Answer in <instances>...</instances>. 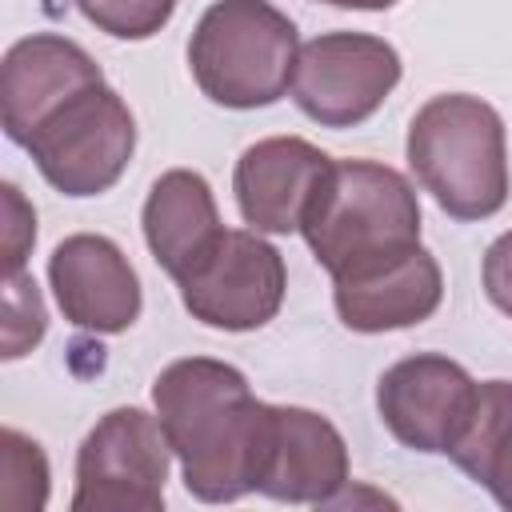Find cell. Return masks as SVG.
Segmentation results:
<instances>
[{
    "label": "cell",
    "instance_id": "obj_1",
    "mask_svg": "<svg viewBox=\"0 0 512 512\" xmlns=\"http://www.w3.org/2000/svg\"><path fill=\"white\" fill-rule=\"evenodd\" d=\"M152 400L172 456H180L184 488L196 500L220 504L260 492L276 404L256 400L240 368L208 356L176 360L156 376Z\"/></svg>",
    "mask_w": 512,
    "mask_h": 512
},
{
    "label": "cell",
    "instance_id": "obj_2",
    "mask_svg": "<svg viewBox=\"0 0 512 512\" xmlns=\"http://www.w3.org/2000/svg\"><path fill=\"white\" fill-rule=\"evenodd\" d=\"M328 276L360 272L420 244V200L412 184L376 160H332L300 224Z\"/></svg>",
    "mask_w": 512,
    "mask_h": 512
},
{
    "label": "cell",
    "instance_id": "obj_3",
    "mask_svg": "<svg viewBox=\"0 0 512 512\" xmlns=\"http://www.w3.org/2000/svg\"><path fill=\"white\" fill-rule=\"evenodd\" d=\"M408 164L456 220H488L508 200L504 120L480 96H432L408 124Z\"/></svg>",
    "mask_w": 512,
    "mask_h": 512
},
{
    "label": "cell",
    "instance_id": "obj_4",
    "mask_svg": "<svg viewBox=\"0 0 512 512\" xmlns=\"http://www.w3.org/2000/svg\"><path fill=\"white\" fill-rule=\"evenodd\" d=\"M296 56V24L268 0H216L188 40L200 92L224 108L276 104L292 88Z\"/></svg>",
    "mask_w": 512,
    "mask_h": 512
},
{
    "label": "cell",
    "instance_id": "obj_5",
    "mask_svg": "<svg viewBox=\"0 0 512 512\" xmlns=\"http://www.w3.org/2000/svg\"><path fill=\"white\" fill-rule=\"evenodd\" d=\"M24 148L56 192L100 196L124 176L132 160L136 120L108 84H96L56 108L24 140Z\"/></svg>",
    "mask_w": 512,
    "mask_h": 512
},
{
    "label": "cell",
    "instance_id": "obj_6",
    "mask_svg": "<svg viewBox=\"0 0 512 512\" xmlns=\"http://www.w3.org/2000/svg\"><path fill=\"white\" fill-rule=\"evenodd\" d=\"M172 444L160 416L112 408L76 452L72 512H156L164 504Z\"/></svg>",
    "mask_w": 512,
    "mask_h": 512
},
{
    "label": "cell",
    "instance_id": "obj_7",
    "mask_svg": "<svg viewBox=\"0 0 512 512\" xmlns=\"http://www.w3.org/2000/svg\"><path fill=\"white\" fill-rule=\"evenodd\" d=\"M400 80V56L388 40L368 32H324L296 56L292 100L324 128H352L368 120Z\"/></svg>",
    "mask_w": 512,
    "mask_h": 512
},
{
    "label": "cell",
    "instance_id": "obj_8",
    "mask_svg": "<svg viewBox=\"0 0 512 512\" xmlns=\"http://www.w3.org/2000/svg\"><path fill=\"white\" fill-rule=\"evenodd\" d=\"M284 260L280 252L248 228H224L216 248L180 280L184 308L224 332L264 328L284 304Z\"/></svg>",
    "mask_w": 512,
    "mask_h": 512
},
{
    "label": "cell",
    "instance_id": "obj_9",
    "mask_svg": "<svg viewBox=\"0 0 512 512\" xmlns=\"http://www.w3.org/2000/svg\"><path fill=\"white\" fill-rule=\"evenodd\" d=\"M476 404V380L440 352L396 360L376 384L384 428L412 452H448Z\"/></svg>",
    "mask_w": 512,
    "mask_h": 512
},
{
    "label": "cell",
    "instance_id": "obj_10",
    "mask_svg": "<svg viewBox=\"0 0 512 512\" xmlns=\"http://www.w3.org/2000/svg\"><path fill=\"white\" fill-rule=\"evenodd\" d=\"M104 84L100 64L68 36L36 32L8 48L0 64V120L4 132L24 144L56 108L72 96Z\"/></svg>",
    "mask_w": 512,
    "mask_h": 512
},
{
    "label": "cell",
    "instance_id": "obj_11",
    "mask_svg": "<svg viewBox=\"0 0 512 512\" xmlns=\"http://www.w3.org/2000/svg\"><path fill=\"white\" fill-rule=\"evenodd\" d=\"M48 280L64 320L84 332H124L140 316V280L120 244L76 232L48 256Z\"/></svg>",
    "mask_w": 512,
    "mask_h": 512
},
{
    "label": "cell",
    "instance_id": "obj_12",
    "mask_svg": "<svg viewBox=\"0 0 512 512\" xmlns=\"http://www.w3.org/2000/svg\"><path fill=\"white\" fill-rule=\"evenodd\" d=\"M332 156H324L316 144L300 136H268L244 148L236 160V204L244 224L256 232H300L304 212L328 172Z\"/></svg>",
    "mask_w": 512,
    "mask_h": 512
},
{
    "label": "cell",
    "instance_id": "obj_13",
    "mask_svg": "<svg viewBox=\"0 0 512 512\" xmlns=\"http://www.w3.org/2000/svg\"><path fill=\"white\" fill-rule=\"evenodd\" d=\"M440 296H444L440 264L420 244L332 280L336 316L352 332L412 328L440 308Z\"/></svg>",
    "mask_w": 512,
    "mask_h": 512
},
{
    "label": "cell",
    "instance_id": "obj_14",
    "mask_svg": "<svg viewBox=\"0 0 512 512\" xmlns=\"http://www.w3.org/2000/svg\"><path fill=\"white\" fill-rule=\"evenodd\" d=\"M348 484V448L332 420L312 408H280L260 492L288 504H332Z\"/></svg>",
    "mask_w": 512,
    "mask_h": 512
},
{
    "label": "cell",
    "instance_id": "obj_15",
    "mask_svg": "<svg viewBox=\"0 0 512 512\" xmlns=\"http://www.w3.org/2000/svg\"><path fill=\"white\" fill-rule=\"evenodd\" d=\"M224 236L212 188L192 168L164 172L144 200V240L156 264L180 284Z\"/></svg>",
    "mask_w": 512,
    "mask_h": 512
},
{
    "label": "cell",
    "instance_id": "obj_16",
    "mask_svg": "<svg viewBox=\"0 0 512 512\" xmlns=\"http://www.w3.org/2000/svg\"><path fill=\"white\" fill-rule=\"evenodd\" d=\"M448 456L460 472L484 484L500 508L512 512V380L476 384L472 416Z\"/></svg>",
    "mask_w": 512,
    "mask_h": 512
},
{
    "label": "cell",
    "instance_id": "obj_17",
    "mask_svg": "<svg viewBox=\"0 0 512 512\" xmlns=\"http://www.w3.org/2000/svg\"><path fill=\"white\" fill-rule=\"evenodd\" d=\"M4 464H0V508L4 512H40L48 500V460L36 440L20 436L16 428L0 432Z\"/></svg>",
    "mask_w": 512,
    "mask_h": 512
},
{
    "label": "cell",
    "instance_id": "obj_18",
    "mask_svg": "<svg viewBox=\"0 0 512 512\" xmlns=\"http://www.w3.org/2000/svg\"><path fill=\"white\" fill-rule=\"evenodd\" d=\"M76 8L116 40H148L172 20L176 0H76Z\"/></svg>",
    "mask_w": 512,
    "mask_h": 512
},
{
    "label": "cell",
    "instance_id": "obj_19",
    "mask_svg": "<svg viewBox=\"0 0 512 512\" xmlns=\"http://www.w3.org/2000/svg\"><path fill=\"white\" fill-rule=\"evenodd\" d=\"M4 360H16L24 356L28 348L40 344L44 336V304H40V292L32 284V276L16 272L4 280Z\"/></svg>",
    "mask_w": 512,
    "mask_h": 512
},
{
    "label": "cell",
    "instance_id": "obj_20",
    "mask_svg": "<svg viewBox=\"0 0 512 512\" xmlns=\"http://www.w3.org/2000/svg\"><path fill=\"white\" fill-rule=\"evenodd\" d=\"M4 204H8V236H4V268L8 276L24 272V256L36 240V216L32 208L24 204L20 188L16 184H4Z\"/></svg>",
    "mask_w": 512,
    "mask_h": 512
},
{
    "label": "cell",
    "instance_id": "obj_21",
    "mask_svg": "<svg viewBox=\"0 0 512 512\" xmlns=\"http://www.w3.org/2000/svg\"><path fill=\"white\" fill-rule=\"evenodd\" d=\"M484 292L504 316H512V232L496 236L484 252Z\"/></svg>",
    "mask_w": 512,
    "mask_h": 512
},
{
    "label": "cell",
    "instance_id": "obj_22",
    "mask_svg": "<svg viewBox=\"0 0 512 512\" xmlns=\"http://www.w3.org/2000/svg\"><path fill=\"white\" fill-rule=\"evenodd\" d=\"M324 4H336V8H364V12H380V8H392L396 0H324Z\"/></svg>",
    "mask_w": 512,
    "mask_h": 512
}]
</instances>
